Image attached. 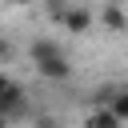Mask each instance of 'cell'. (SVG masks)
<instances>
[{
    "mask_svg": "<svg viewBox=\"0 0 128 128\" xmlns=\"http://www.w3.org/2000/svg\"><path fill=\"white\" fill-rule=\"evenodd\" d=\"M0 116H4L8 124L28 116V96H24V88H20L12 76H0Z\"/></svg>",
    "mask_w": 128,
    "mask_h": 128,
    "instance_id": "obj_1",
    "label": "cell"
},
{
    "mask_svg": "<svg viewBox=\"0 0 128 128\" xmlns=\"http://www.w3.org/2000/svg\"><path fill=\"white\" fill-rule=\"evenodd\" d=\"M108 4H124V0H108Z\"/></svg>",
    "mask_w": 128,
    "mask_h": 128,
    "instance_id": "obj_10",
    "label": "cell"
},
{
    "mask_svg": "<svg viewBox=\"0 0 128 128\" xmlns=\"http://www.w3.org/2000/svg\"><path fill=\"white\" fill-rule=\"evenodd\" d=\"M84 128H120V120H116L108 108H96V112L88 116V124H84Z\"/></svg>",
    "mask_w": 128,
    "mask_h": 128,
    "instance_id": "obj_6",
    "label": "cell"
},
{
    "mask_svg": "<svg viewBox=\"0 0 128 128\" xmlns=\"http://www.w3.org/2000/svg\"><path fill=\"white\" fill-rule=\"evenodd\" d=\"M36 72H40L44 80H68V76H72V64H68V56H52V60H40Z\"/></svg>",
    "mask_w": 128,
    "mask_h": 128,
    "instance_id": "obj_3",
    "label": "cell"
},
{
    "mask_svg": "<svg viewBox=\"0 0 128 128\" xmlns=\"http://www.w3.org/2000/svg\"><path fill=\"white\" fill-rule=\"evenodd\" d=\"M52 56H64V48H60L56 40L40 36V40H32V44H28V60H32V64H40V60H52Z\"/></svg>",
    "mask_w": 128,
    "mask_h": 128,
    "instance_id": "obj_4",
    "label": "cell"
},
{
    "mask_svg": "<svg viewBox=\"0 0 128 128\" xmlns=\"http://www.w3.org/2000/svg\"><path fill=\"white\" fill-rule=\"evenodd\" d=\"M100 20H104L112 32H128V16H124V8H120V4H108V8L100 12Z\"/></svg>",
    "mask_w": 128,
    "mask_h": 128,
    "instance_id": "obj_5",
    "label": "cell"
},
{
    "mask_svg": "<svg viewBox=\"0 0 128 128\" xmlns=\"http://www.w3.org/2000/svg\"><path fill=\"white\" fill-rule=\"evenodd\" d=\"M60 24H64V32L80 36V32H88V28H92V12H88V8H64Z\"/></svg>",
    "mask_w": 128,
    "mask_h": 128,
    "instance_id": "obj_2",
    "label": "cell"
},
{
    "mask_svg": "<svg viewBox=\"0 0 128 128\" xmlns=\"http://www.w3.org/2000/svg\"><path fill=\"white\" fill-rule=\"evenodd\" d=\"M8 4H12V8H24V4H32V0H8Z\"/></svg>",
    "mask_w": 128,
    "mask_h": 128,
    "instance_id": "obj_8",
    "label": "cell"
},
{
    "mask_svg": "<svg viewBox=\"0 0 128 128\" xmlns=\"http://www.w3.org/2000/svg\"><path fill=\"white\" fill-rule=\"evenodd\" d=\"M8 56H12V44H8L4 36H0V60H8Z\"/></svg>",
    "mask_w": 128,
    "mask_h": 128,
    "instance_id": "obj_7",
    "label": "cell"
},
{
    "mask_svg": "<svg viewBox=\"0 0 128 128\" xmlns=\"http://www.w3.org/2000/svg\"><path fill=\"white\" fill-rule=\"evenodd\" d=\"M0 128H8V120H4V116H0Z\"/></svg>",
    "mask_w": 128,
    "mask_h": 128,
    "instance_id": "obj_9",
    "label": "cell"
}]
</instances>
